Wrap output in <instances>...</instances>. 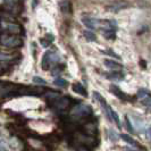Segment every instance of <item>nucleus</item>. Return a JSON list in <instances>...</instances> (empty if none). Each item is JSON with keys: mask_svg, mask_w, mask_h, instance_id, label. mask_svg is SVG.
<instances>
[{"mask_svg": "<svg viewBox=\"0 0 151 151\" xmlns=\"http://www.w3.org/2000/svg\"><path fill=\"white\" fill-rule=\"evenodd\" d=\"M1 45L6 48H17L23 45V40L18 34H9V33H2L1 34Z\"/></svg>", "mask_w": 151, "mask_h": 151, "instance_id": "nucleus-1", "label": "nucleus"}, {"mask_svg": "<svg viewBox=\"0 0 151 151\" xmlns=\"http://www.w3.org/2000/svg\"><path fill=\"white\" fill-rule=\"evenodd\" d=\"M59 60L58 55L53 51H48L45 53L43 58H42V68L43 69H51V68L56 67Z\"/></svg>", "mask_w": 151, "mask_h": 151, "instance_id": "nucleus-2", "label": "nucleus"}, {"mask_svg": "<svg viewBox=\"0 0 151 151\" xmlns=\"http://www.w3.org/2000/svg\"><path fill=\"white\" fill-rule=\"evenodd\" d=\"M2 33H9V34H19L22 32V27L16 24L15 22H6V21H2Z\"/></svg>", "mask_w": 151, "mask_h": 151, "instance_id": "nucleus-3", "label": "nucleus"}, {"mask_svg": "<svg viewBox=\"0 0 151 151\" xmlns=\"http://www.w3.org/2000/svg\"><path fill=\"white\" fill-rule=\"evenodd\" d=\"M69 105H70V100L68 99V97H61L55 102L53 106H55V109L58 113H65L68 109Z\"/></svg>", "mask_w": 151, "mask_h": 151, "instance_id": "nucleus-4", "label": "nucleus"}, {"mask_svg": "<svg viewBox=\"0 0 151 151\" xmlns=\"http://www.w3.org/2000/svg\"><path fill=\"white\" fill-rule=\"evenodd\" d=\"M101 22H102V19H97V18H93V17H83L82 18V23L89 30L100 29Z\"/></svg>", "mask_w": 151, "mask_h": 151, "instance_id": "nucleus-5", "label": "nucleus"}, {"mask_svg": "<svg viewBox=\"0 0 151 151\" xmlns=\"http://www.w3.org/2000/svg\"><path fill=\"white\" fill-rule=\"evenodd\" d=\"M137 98L139 100L145 105V106H151V92L147 89H140L137 92Z\"/></svg>", "mask_w": 151, "mask_h": 151, "instance_id": "nucleus-6", "label": "nucleus"}, {"mask_svg": "<svg viewBox=\"0 0 151 151\" xmlns=\"http://www.w3.org/2000/svg\"><path fill=\"white\" fill-rule=\"evenodd\" d=\"M104 64H105V66H106L109 70H111V72H122L123 68H124L121 63L111 60V59H106V60L104 61Z\"/></svg>", "mask_w": 151, "mask_h": 151, "instance_id": "nucleus-7", "label": "nucleus"}, {"mask_svg": "<svg viewBox=\"0 0 151 151\" xmlns=\"http://www.w3.org/2000/svg\"><path fill=\"white\" fill-rule=\"evenodd\" d=\"M72 89L74 92H76L77 94H80V96H83V97H86L88 96V92L85 90V88H84L82 84L80 83H74L72 85Z\"/></svg>", "mask_w": 151, "mask_h": 151, "instance_id": "nucleus-8", "label": "nucleus"}, {"mask_svg": "<svg viewBox=\"0 0 151 151\" xmlns=\"http://www.w3.org/2000/svg\"><path fill=\"white\" fill-rule=\"evenodd\" d=\"M111 92H113L116 97H118V98L122 99V100H127V99H129V97L126 96V93H124V92H123L118 86H116V85H111Z\"/></svg>", "mask_w": 151, "mask_h": 151, "instance_id": "nucleus-9", "label": "nucleus"}, {"mask_svg": "<svg viewBox=\"0 0 151 151\" xmlns=\"http://www.w3.org/2000/svg\"><path fill=\"white\" fill-rule=\"evenodd\" d=\"M127 7V4L126 2H123V1H118V2H115L113 5L109 6V9L110 10H114V12H118L121 9H124V8Z\"/></svg>", "mask_w": 151, "mask_h": 151, "instance_id": "nucleus-10", "label": "nucleus"}, {"mask_svg": "<svg viewBox=\"0 0 151 151\" xmlns=\"http://www.w3.org/2000/svg\"><path fill=\"white\" fill-rule=\"evenodd\" d=\"M83 37L85 38V40H86V41H89V42H94V41L97 40V37H96V34H94L93 30L84 31Z\"/></svg>", "mask_w": 151, "mask_h": 151, "instance_id": "nucleus-11", "label": "nucleus"}, {"mask_svg": "<svg viewBox=\"0 0 151 151\" xmlns=\"http://www.w3.org/2000/svg\"><path fill=\"white\" fill-rule=\"evenodd\" d=\"M124 74L123 72H111L109 75H108V78L109 80H114V81H122L124 80Z\"/></svg>", "mask_w": 151, "mask_h": 151, "instance_id": "nucleus-12", "label": "nucleus"}, {"mask_svg": "<svg viewBox=\"0 0 151 151\" xmlns=\"http://www.w3.org/2000/svg\"><path fill=\"white\" fill-rule=\"evenodd\" d=\"M116 30L117 29H110V30L104 31V37L108 40H114L116 38Z\"/></svg>", "mask_w": 151, "mask_h": 151, "instance_id": "nucleus-13", "label": "nucleus"}, {"mask_svg": "<svg viewBox=\"0 0 151 151\" xmlns=\"http://www.w3.org/2000/svg\"><path fill=\"white\" fill-rule=\"evenodd\" d=\"M121 137L126 143L131 144V145H134V147H137V142H136L134 139H132L129 135H127V134H121Z\"/></svg>", "mask_w": 151, "mask_h": 151, "instance_id": "nucleus-14", "label": "nucleus"}, {"mask_svg": "<svg viewBox=\"0 0 151 151\" xmlns=\"http://www.w3.org/2000/svg\"><path fill=\"white\" fill-rule=\"evenodd\" d=\"M53 84H55V85H57V86L66 88V86L68 85V82L65 80V78H61V77H59V78H56V80L53 81Z\"/></svg>", "mask_w": 151, "mask_h": 151, "instance_id": "nucleus-15", "label": "nucleus"}, {"mask_svg": "<svg viewBox=\"0 0 151 151\" xmlns=\"http://www.w3.org/2000/svg\"><path fill=\"white\" fill-rule=\"evenodd\" d=\"M111 119H113V122H115V123L117 124L118 129H121V121H119V117H118L117 113H116L114 109H111Z\"/></svg>", "mask_w": 151, "mask_h": 151, "instance_id": "nucleus-16", "label": "nucleus"}, {"mask_svg": "<svg viewBox=\"0 0 151 151\" xmlns=\"http://www.w3.org/2000/svg\"><path fill=\"white\" fill-rule=\"evenodd\" d=\"M104 53H106V55H108V56H111V57H114V58H116V59H121V57L118 56V55H116V53L114 52L111 49H107V50H104L102 51Z\"/></svg>", "mask_w": 151, "mask_h": 151, "instance_id": "nucleus-17", "label": "nucleus"}, {"mask_svg": "<svg viewBox=\"0 0 151 151\" xmlns=\"http://www.w3.org/2000/svg\"><path fill=\"white\" fill-rule=\"evenodd\" d=\"M33 81H34L35 83H39V84H47L45 80H43L42 77H39V76H34V77H33Z\"/></svg>", "mask_w": 151, "mask_h": 151, "instance_id": "nucleus-18", "label": "nucleus"}, {"mask_svg": "<svg viewBox=\"0 0 151 151\" xmlns=\"http://www.w3.org/2000/svg\"><path fill=\"white\" fill-rule=\"evenodd\" d=\"M125 123H126V129H129V133H133V127H132V125H131V123H129V119L127 117H125Z\"/></svg>", "mask_w": 151, "mask_h": 151, "instance_id": "nucleus-19", "label": "nucleus"}, {"mask_svg": "<svg viewBox=\"0 0 151 151\" xmlns=\"http://www.w3.org/2000/svg\"><path fill=\"white\" fill-rule=\"evenodd\" d=\"M147 135H148V137H149V140L151 141V125L148 127V129H147Z\"/></svg>", "mask_w": 151, "mask_h": 151, "instance_id": "nucleus-20", "label": "nucleus"}]
</instances>
